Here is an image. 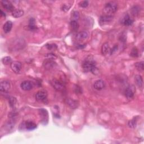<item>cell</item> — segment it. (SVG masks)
<instances>
[{
  "instance_id": "6da1fadb",
  "label": "cell",
  "mask_w": 144,
  "mask_h": 144,
  "mask_svg": "<svg viewBox=\"0 0 144 144\" xmlns=\"http://www.w3.org/2000/svg\"><path fill=\"white\" fill-rule=\"evenodd\" d=\"M82 68L86 72H90L94 74L97 73V69L96 66V63L92 59H86L82 64Z\"/></svg>"
},
{
  "instance_id": "7a4b0ae2",
  "label": "cell",
  "mask_w": 144,
  "mask_h": 144,
  "mask_svg": "<svg viewBox=\"0 0 144 144\" xmlns=\"http://www.w3.org/2000/svg\"><path fill=\"white\" fill-rule=\"evenodd\" d=\"M118 10V4L115 2H109L105 4L104 7V12L105 15H112Z\"/></svg>"
},
{
  "instance_id": "3957f363",
  "label": "cell",
  "mask_w": 144,
  "mask_h": 144,
  "mask_svg": "<svg viewBox=\"0 0 144 144\" xmlns=\"http://www.w3.org/2000/svg\"><path fill=\"white\" fill-rule=\"evenodd\" d=\"M113 18L114 17L113 15H102L101 17H100V19H99V24H100V25H101V26L102 25L107 24L113 20Z\"/></svg>"
},
{
  "instance_id": "277c9868",
  "label": "cell",
  "mask_w": 144,
  "mask_h": 144,
  "mask_svg": "<svg viewBox=\"0 0 144 144\" xmlns=\"http://www.w3.org/2000/svg\"><path fill=\"white\" fill-rule=\"evenodd\" d=\"M136 88L133 85L130 86L128 87L125 91V95L127 98L131 99L133 97L134 95L135 94Z\"/></svg>"
},
{
  "instance_id": "5b68a950",
  "label": "cell",
  "mask_w": 144,
  "mask_h": 144,
  "mask_svg": "<svg viewBox=\"0 0 144 144\" xmlns=\"http://www.w3.org/2000/svg\"><path fill=\"white\" fill-rule=\"evenodd\" d=\"M47 93L46 91H40L36 94V100L40 102H44L47 100Z\"/></svg>"
},
{
  "instance_id": "8992f818",
  "label": "cell",
  "mask_w": 144,
  "mask_h": 144,
  "mask_svg": "<svg viewBox=\"0 0 144 144\" xmlns=\"http://www.w3.org/2000/svg\"><path fill=\"white\" fill-rule=\"evenodd\" d=\"M22 65L20 62L15 61L11 64V68L15 73H19L21 69Z\"/></svg>"
},
{
  "instance_id": "52a82bcc",
  "label": "cell",
  "mask_w": 144,
  "mask_h": 144,
  "mask_svg": "<svg viewBox=\"0 0 144 144\" xmlns=\"http://www.w3.org/2000/svg\"><path fill=\"white\" fill-rule=\"evenodd\" d=\"M1 3L2 7L8 11L12 12L15 10L14 6L12 4L11 2L6 1V0H4V1H2Z\"/></svg>"
},
{
  "instance_id": "ba28073f",
  "label": "cell",
  "mask_w": 144,
  "mask_h": 144,
  "mask_svg": "<svg viewBox=\"0 0 144 144\" xmlns=\"http://www.w3.org/2000/svg\"><path fill=\"white\" fill-rule=\"evenodd\" d=\"M33 83L29 81H23L20 85L21 88L24 91H30L31 89L33 88Z\"/></svg>"
},
{
  "instance_id": "9c48e42d",
  "label": "cell",
  "mask_w": 144,
  "mask_h": 144,
  "mask_svg": "<svg viewBox=\"0 0 144 144\" xmlns=\"http://www.w3.org/2000/svg\"><path fill=\"white\" fill-rule=\"evenodd\" d=\"M10 84L7 81H4L0 84V90L2 92H7L10 89Z\"/></svg>"
},
{
  "instance_id": "30bf717a",
  "label": "cell",
  "mask_w": 144,
  "mask_h": 144,
  "mask_svg": "<svg viewBox=\"0 0 144 144\" xmlns=\"http://www.w3.org/2000/svg\"><path fill=\"white\" fill-rule=\"evenodd\" d=\"M105 87V83L103 80L99 79L96 81L94 84V87L95 89L98 91L102 90Z\"/></svg>"
},
{
  "instance_id": "8fae6325",
  "label": "cell",
  "mask_w": 144,
  "mask_h": 144,
  "mask_svg": "<svg viewBox=\"0 0 144 144\" xmlns=\"http://www.w3.org/2000/svg\"><path fill=\"white\" fill-rule=\"evenodd\" d=\"M51 84H52L53 87L55 88V89H56V90L61 91L64 88V85L63 83H62L57 79H54L53 81L51 82Z\"/></svg>"
},
{
  "instance_id": "7c38bea8",
  "label": "cell",
  "mask_w": 144,
  "mask_h": 144,
  "mask_svg": "<svg viewBox=\"0 0 144 144\" xmlns=\"http://www.w3.org/2000/svg\"><path fill=\"white\" fill-rule=\"evenodd\" d=\"M55 64H56L55 63L53 62L52 60L49 59H47L45 61H44L43 62V66L44 67V68L48 70H50L51 69H52L55 66Z\"/></svg>"
},
{
  "instance_id": "4fadbf2b",
  "label": "cell",
  "mask_w": 144,
  "mask_h": 144,
  "mask_svg": "<svg viewBox=\"0 0 144 144\" xmlns=\"http://www.w3.org/2000/svg\"><path fill=\"white\" fill-rule=\"evenodd\" d=\"M25 127L27 130H33L37 128V125L32 121H27L25 123Z\"/></svg>"
},
{
  "instance_id": "5bb4252c",
  "label": "cell",
  "mask_w": 144,
  "mask_h": 144,
  "mask_svg": "<svg viewBox=\"0 0 144 144\" xmlns=\"http://www.w3.org/2000/svg\"><path fill=\"white\" fill-rule=\"evenodd\" d=\"M12 27V23L11 21H6L4 25V27H3V29L5 32V33H9L11 31V29Z\"/></svg>"
},
{
  "instance_id": "9a60e30c",
  "label": "cell",
  "mask_w": 144,
  "mask_h": 144,
  "mask_svg": "<svg viewBox=\"0 0 144 144\" xmlns=\"http://www.w3.org/2000/svg\"><path fill=\"white\" fill-rule=\"evenodd\" d=\"M66 103L72 109H76L78 106V103L77 101L73 100L72 98H68L66 100Z\"/></svg>"
},
{
  "instance_id": "2e32d148",
  "label": "cell",
  "mask_w": 144,
  "mask_h": 144,
  "mask_svg": "<svg viewBox=\"0 0 144 144\" xmlns=\"http://www.w3.org/2000/svg\"><path fill=\"white\" fill-rule=\"evenodd\" d=\"M88 37V33L85 31H82L79 32L77 35V39L78 41H83L87 39Z\"/></svg>"
},
{
  "instance_id": "e0dca14e",
  "label": "cell",
  "mask_w": 144,
  "mask_h": 144,
  "mask_svg": "<svg viewBox=\"0 0 144 144\" xmlns=\"http://www.w3.org/2000/svg\"><path fill=\"white\" fill-rule=\"evenodd\" d=\"M23 15L24 11L20 9H15L12 12V15L16 18L21 17Z\"/></svg>"
},
{
  "instance_id": "ac0fdd59",
  "label": "cell",
  "mask_w": 144,
  "mask_h": 144,
  "mask_svg": "<svg viewBox=\"0 0 144 144\" xmlns=\"http://www.w3.org/2000/svg\"><path fill=\"white\" fill-rule=\"evenodd\" d=\"M109 51H110V49L108 43L107 42L102 44L101 47V52L103 55H107L109 52Z\"/></svg>"
},
{
  "instance_id": "d6986e66",
  "label": "cell",
  "mask_w": 144,
  "mask_h": 144,
  "mask_svg": "<svg viewBox=\"0 0 144 144\" xmlns=\"http://www.w3.org/2000/svg\"><path fill=\"white\" fill-rule=\"evenodd\" d=\"M123 24L126 26H129V25H132L133 23V20L132 19H131L128 15H127L125 16L123 20Z\"/></svg>"
},
{
  "instance_id": "ffe728a7",
  "label": "cell",
  "mask_w": 144,
  "mask_h": 144,
  "mask_svg": "<svg viewBox=\"0 0 144 144\" xmlns=\"http://www.w3.org/2000/svg\"><path fill=\"white\" fill-rule=\"evenodd\" d=\"M135 79L136 85L138 86L139 87H142L143 85V79L142 77L140 75H136L135 76Z\"/></svg>"
},
{
  "instance_id": "44dd1931",
  "label": "cell",
  "mask_w": 144,
  "mask_h": 144,
  "mask_svg": "<svg viewBox=\"0 0 144 144\" xmlns=\"http://www.w3.org/2000/svg\"><path fill=\"white\" fill-rule=\"evenodd\" d=\"M70 27H71L73 31L76 32L78 30L79 25L77 21L72 20V21L70 22Z\"/></svg>"
},
{
  "instance_id": "7402d4cb",
  "label": "cell",
  "mask_w": 144,
  "mask_h": 144,
  "mask_svg": "<svg viewBox=\"0 0 144 144\" xmlns=\"http://www.w3.org/2000/svg\"><path fill=\"white\" fill-rule=\"evenodd\" d=\"M135 66L136 68L139 70L140 72H142L143 70L144 69V64H143V62H137L135 64Z\"/></svg>"
},
{
  "instance_id": "603a6c76",
  "label": "cell",
  "mask_w": 144,
  "mask_h": 144,
  "mask_svg": "<svg viewBox=\"0 0 144 144\" xmlns=\"http://www.w3.org/2000/svg\"><path fill=\"white\" fill-rule=\"evenodd\" d=\"M2 62L5 65H9V64H11L12 59L10 57L6 56L2 59Z\"/></svg>"
},
{
  "instance_id": "cb8c5ba5",
  "label": "cell",
  "mask_w": 144,
  "mask_h": 144,
  "mask_svg": "<svg viewBox=\"0 0 144 144\" xmlns=\"http://www.w3.org/2000/svg\"><path fill=\"white\" fill-rule=\"evenodd\" d=\"M41 114H42L43 115V117H42V120L44 122H47V121H48V114H47V111L45 110H44V109H41Z\"/></svg>"
},
{
  "instance_id": "d4e9b609",
  "label": "cell",
  "mask_w": 144,
  "mask_h": 144,
  "mask_svg": "<svg viewBox=\"0 0 144 144\" xmlns=\"http://www.w3.org/2000/svg\"><path fill=\"white\" fill-rule=\"evenodd\" d=\"M29 28L31 30H34L37 28L36 26L35 25V20L33 18H31L29 20Z\"/></svg>"
},
{
  "instance_id": "484cf974",
  "label": "cell",
  "mask_w": 144,
  "mask_h": 144,
  "mask_svg": "<svg viewBox=\"0 0 144 144\" xmlns=\"http://www.w3.org/2000/svg\"><path fill=\"white\" fill-rule=\"evenodd\" d=\"M17 99L16 98L14 97H10L9 98V104L10 105L11 107H14L15 105L17 104Z\"/></svg>"
},
{
  "instance_id": "4316f807",
  "label": "cell",
  "mask_w": 144,
  "mask_h": 144,
  "mask_svg": "<svg viewBox=\"0 0 144 144\" xmlns=\"http://www.w3.org/2000/svg\"><path fill=\"white\" fill-rule=\"evenodd\" d=\"M130 55L133 57H136L139 56V52L138 50H137V48L134 47L132 49V50H131V52L130 53Z\"/></svg>"
},
{
  "instance_id": "83f0119b",
  "label": "cell",
  "mask_w": 144,
  "mask_h": 144,
  "mask_svg": "<svg viewBox=\"0 0 144 144\" xmlns=\"http://www.w3.org/2000/svg\"><path fill=\"white\" fill-rule=\"evenodd\" d=\"M79 17V12L77 11H74L72 14V19L73 20L77 21V20H78Z\"/></svg>"
},
{
  "instance_id": "f1b7e54d",
  "label": "cell",
  "mask_w": 144,
  "mask_h": 144,
  "mask_svg": "<svg viewBox=\"0 0 144 144\" xmlns=\"http://www.w3.org/2000/svg\"><path fill=\"white\" fill-rule=\"evenodd\" d=\"M136 126V121L135 119H132L128 122V126L131 128H134Z\"/></svg>"
},
{
  "instance_id": "f546056e",
  "label": "cell",
  "mask_w": 144,
  "mask_h": 144,
  "mask_svg": "<svg viewBox=\"0 0 144 144\" xmlns=\"http://www.w3.org/2000/svg\"><path fill=\"white\" fill-rule=\"evenodd\" d=\"M79 6H81L82 7H84V8H86L87 7V6H88V2L87 1H82L79 3Z\"/></svg>"
},
{
  "instance_id": "4dcf8cb0",
  "label": "cell",
  "mask_w": 144,
  "mask_h": 144,
  "mask_svg": "<svg viewBox=\"0 0 144 144\" xmlns=\"http://www.w3.org/2000/svg\"><path fill=\"white\" fill-rule=\"evenodd\" d=\"M71 7V5H67V4H64L62 6V10L65 12L68 11L70 8Z\"/></svg>"
},
{
  "instance_id": "1f68e13d",
  "label": "cell",
  "mask_w": 144,
  "mask_h": 144,
  "mask_svg": "<svg viewBox=\"0 0 144 144\" xmlns=\"http://www.w3.org/2000/svg\"><path fill=\"white\" fill-rule=\"evenodd\" d=\"M46 47L49 50H54L55 49H56L57 46L55 44H46Z\"/></svg>"
},
{
  "instance_id": "d6a6232c",
  "label": "cell",
  "mask_w": 144,
  "mask_h": 144,
  "mask_svg": "<svg viewBox=\"0 0 144 144\" xmlns=\"http://www.w3.org/2000/svg\"><path fill=\"white\" fill-rule=\"evenodd\" d=\"M46 56L47 57L48 59H51V60H53L56 57V56L53 54H47V55Z\"/></svg>"
},
{
  "instance_id": "836d02e7",
  "label": "cell",
  "mask_w": 144,
  "mask_h": 144,
  "mask_svg": "<svg viewBox=\"0 0 144 144\" xmlns=\"http://www.w3.org/2000/svg\"><path fill=\"white\" fill-rule=\"evenodd\" d=\"M137 6H135V7H133L132 8V14L133 15H136L137 14V13H138L139 11V9H137Z\"/></svg>"
},
{
  "instance_id": "e575fe53",
  "label": "cell",
  "mask_w": 144,
  "mask_h": 144,
  "mask_svg": "<svg viewBox=\"0 0 144 144\" xmlns=\"http://www.w3.org/2000/svg\"><path fill=\"white\" fill-rule=\"evenodd\" d=\"M75 89V93L76 94H78V93H81L82 92V89L81 88V87H79V86L78 85H77L75 86V88L74 89Z\"/></svg>"
},
{
  "instance_id": "d590c367",
  "label": "cell",
  "mask_w": 144,
  "mask_h": 144,
  "mask_svg": "<svg viewBox=\"0 0 144 144\" xmlns=\"http://www.w3.org/2000/svg\"><path fill=\"white\" fill-rule=\"evenodd\" d=\"M118 49V46H115L114 47H113V49H112L111 50H110V54H113L115 51H116Z\"/></svg>"
},
{
  "instance_id": "8d00e7d4",
  "label": "cell",
  "mask_w": 144,
  "mask_h": 144,
  "mask_svg": "<svg viewBox=\"0 0 144 144\" xmlns=\"http://www.w3.org/2000/svg\"><path fill=\"white\" fill-rule=\"evenodd\" d=\"M1 16H4V17H6V14H5V13H4V12H3L2 10H1Z\"/></svg>"
}]
</instances>
